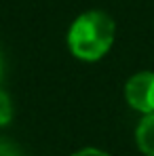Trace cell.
<instances>
[{
	"mask_svg": "<svg viewBox=\"0 0 154 156\" xmlns=\"http://www.w3.org/2000/svg\"><path fill=\"white\" fill-rule=\"evenodd\" d=\"M116 26L103 11H87L78 15L68 32V47L82 61H97L110 51Z\"/></svg>",
	"mask_w": 154,
	"mask_h": 156,
	"instance_id": "obj_1",
	"label": "cell"
},
{
	"mask_svg": "<svg viewBox=\"0 0 154 156\" xmlns=\"http://www.w3.org/2000/svg\"><path fill=\"white\" fill-rule=\"evenodd\" d=\"M125 97L137 112H154V72H139L127 80Z\"/></svg>",
	"mask_w": 154,
	"mask_h": 156,
	"instance_id": "obj_2",
	"label": "cell"
},
{
	"mask_svg": "<svg viewBox=\"0 0 154 156\" xmlns=\"http://www.w3.org/2000/svg\"><path fill=\"white\" fill-rule=\"evenodd\" d=\"M135 139L144 154L154 156V112L141 118V122L137 125V131H135Z\"/></svg>",
	"mask_w": 154,
	"mask_h": 156,
	"instance_id": "obj_3",
	"label": "cell"
},
{
	"mask_svg": "<svg viewBox=\"0 0 154 156\" xmlns=\"http://www.w3.org/2000/svg\"><path fill=\"white\" fill-rule=\"evenodd\" d=\"M13 118V104H11V97L0 91V127H6Z\"/></svg>",
	"mask_w": 154,
	"mask_h": 156,
	"instance_id": "obj_4",
	"label": "cell"
},
{
	"mask_svg": "<svg viewBox=\"0 0 154 156\" xmlns=\"http://www.w3.org/2000/svg\"><path fill=\"white\" fill-rule=\"evenodd\" d=\"M74 156H108V154H106V152H102V150H95V148H84V150L76 152Z\"/></svg>",
	"mask_w": 154,
	"mask_h": 156,
	"instance_id": "obj_5",
	"label": "cell"
},
{
	"mask_svg": "<svg viewBox=\"0 0 154 156\" xmlns=\"http://www.w3.org/2000/svg\"><path fill=\"white\" fill-rule=\"evenodd\" d=\"M2 72H4V61H2V53H0V78H2Z\"/></svg>",
	"mask_w": 154,
	"mask_h": 156,
	"instance_id": "obj_6",
	"label": "cell"
}]
</instances>
